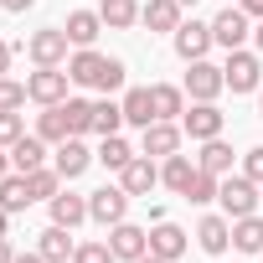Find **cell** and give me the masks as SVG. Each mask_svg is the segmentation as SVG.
Wrapping results in <instances>:
<instances>
[{
    "mask_svg": "<svg viewBox=\"0 0 263 263\" xmlns=\"http://www.w3.org/2000/svg\"><path fill=\"white\" fill-rule=\"evenodd\" d=\"M124 62L119 57H103V52H93V47H78L72 57H67V78L78 83V88H98V93H119L124 88Z\"/></svg>",
    "mask_w": 263,
    "mask_h": 263,
    "instance_id": "6da1fadb",
    "label": "cell"
},
{
    "mask_svg": "<svg viewBox=\"0 0 263 263\" xmlns=\"http://www.w3.org/2000/svg\"><path fill=\"white\" fill-rule=\"evenodd\" d=\"M222 78H227V88H232V93H258V83H263V57L237 47V52H227Z\"/></svg>",
    "mask_w": 263,
    "mask_h": 263,
    "instance_id": "7a4b0ae2",
    "label": "cell"
},
{
    "mask_svg": "<svg viewBox=\"0 0 263 263\" xmlns=\"http://www.w3.org/2000/svg\"><path fill=\"white\" fill-rule=\"evenodd\" d=\"M181 88H186V98H191V103H217V93L227 88V78H222V67H217V62H206V57H201V62H186V83H181Z\"/></svg>",
    "mask_w": 263,
    "mask_h": 263,
    "instance_id": "3957f363",
    "label": "cell"
},
{
    "mask_svg": "<svg viewBox=\"0 0 263 263\" xmlns=\"http://www.w3.org/2000/svg\"><path fill=\"white\" fill-rule=\"evenodd\" d=\"M217 201H222V217H253L258 212V181H248V176H222V191H217Z\"/></svg>",
    "mask_w": 263,
    "mask_h": 263,
    "instance_id": "277c9868",
    "label": "cell"
},
{
    "mask_svg": "<svg viewBox=\"0 0 263 263\" xmlns=\"http://www.w3.org/2000/svg\"><path fill=\"white\" fill-rule=\"evenodd\" d=\"M124 217H129V191H124V186H98V191H88V222L114 227V222H124Z\"/></svg>",
    "mask_w": 263,
    "mask_h": 263,
    "instance_id": "5b68a950",
    "label": "cell"
},
{
    "mask_svg": "<svg viewBox=\"0 0 263 263\" xmlns=\"http://www.w3.org/2000/svg\"><path fill=\"white\" fill-rule=\"evenodd\" d=\"M181 140H186V129H181L176 119H155L150 129H140V155L165 160V155H176V150H181Z\"/></svg>",
    "mask_w": 263,
    "mask_h": 263,
    "instance_id": "8992f818",
    "label": "cell"
},
{
    "mask_svg": "<svg viewBox=\"0 0 263 263\" xmlns=\"http://www.w3.org/2000/svg\"><path fill=\"white\" fill-rule=\"evenodd\" d=\"M248 21H253V16H248L242 6H227V11L212 21V42H217L222 52H237V47L253 36V26H248Z\"/></svg>",
    "mask_w": 263,
    "mask_h": 263,
    "instance_id": "52a82bcc",
    "label": "cell"
},
{
    "mask_svg": "<svg viewBox=\"0 0 263 263\" xmlns=\"http://www.w3.org/2000/svg\"><path fill=\"white\" fill-rule=\"evenodd\" d=\"M171 36H176V57H181V62H201V57L217 47V42H212V21H181Z\"/></svg>",
    "mask_w": 263,
    "mask_h": 263,
    "instance_id": "ba28073f",
    "label": "cell"
},
{
    "mask_svg": "<svg viewBox=\"0 0 263 263\" xmlns=\"http://www.w3.org/2000/svg\"><path fill=\"white\" fill-rule=\"evenodd\" d=\"M67 31L62 26H47V31H31V42H26V52H31V62L36 67H62L67 62Z\"/></svg>",
    "mask_w": 263,
    "mask_h": 263,
    "instance_id": "9c48e42d",
    "label": "cell"
},
{
    "mask_svg": "<svg viewBox=\"0 0 263 263\" xmlns=\"http://www.w3.org/2000/svg\"><path fill=\"white\" fill-rule=\"evenodd\" d=\"M67 72L62 67H36L31 78H26V93H31V103H42V108H52V103H67Z\"/></svg>",
    "mask_w": 263,
    "mask_h": 263,
    "instance_id": "30bf717a",
    "label": "cell"
},
{
    "mask_svg": "<svg viewBox=\"0 0 263 263\" xmlns=\"http://www.w3.org/2000/svg\"><path fill=\"white\" fill-rule=\"evenodd\" d=\"M93 160H98V155L83 145V135H72V140H62V145L52 150V165H57V176H62V181H78Z\"/></svg>",
    "mask_w": 263,
    "mask_h": 263,
    "instance_id": "8fae6325",
    "label": "cell"
},
{
    "mask_svg": "<svg viewBox=\"0 0 263 263\" xmlns=\"http://www.w3.org/2000/svg\"><path fill=\"white\" fill-rule=\"evenodd\" d=\"M108 248H114V258L135 263V258H145V253H150V232H145V227H135V222H114V227H108Z\"/></svg>",
    "mask_w": 263,
    "mask_h": 263,
    "instance_id": "7c38bea8",
    "label": "cell"
},
{
    "mask_svg": "<svg viewBox=\"0 0 263 263\" xmlns=\"http://www.w3.org/2000/svg\"><path fill=\"white\" fill-rule=\"evenodd\" d=\"M222 124H227V114H222L217 103H191V108L181 114V129H186L191 140H217Z\"/></svg>",
    "mask_w": 263,
    "mask_h": 263,
    "instance_id": "4fadbf2b",
    "label": "cell"
},
{
    "mask_svg": "<svg viewBox=\"0 0 263 263\" xmlns=\"http://www.w3.org/2000/svg\"><path fill=\"white\" fill-rule=\"evenodd\" d=\"M119 186H124L129 196H150V191L160 186V165H155L150 155H135V160L119 171Z\"/></svg>",
    "mask_w": 263,
    "mask_h": 263,
    "instance_id": "5bb4252c",
    "label": "cell"
},
{
    "mask_svg": "<svg viewBox=\"0 0 263 263\" xmlns=\"http://www.w3.org/2000/svg\"><path fill=\"white\" fill-rule=\"evenodd\" d=\"M186 248H191V232H181L176 222H165V217H160V222L150 227V253H155V258L176 263V258H181Z\"/></svg>",
    "mask_w": 263,
    "mask_h": 263,
    "instance_id": "9a60e30c",
    "label": "cell"
},
{
    "mask_svg": "<svg viewBox=\"0 0 263 263\" xmlns=\"http://www.w3.org/2000/svg\"><path fill=\"white\" fill-rule=\"evenodd\" d=\"M196 242H201L212 258H222V253L232 248V217H222V212L201 217V227H196Z\"/></svg>",
    "mask_w": 263,
    "mask_h": 263,
    "instance_id": "2e32d148",
    "label": "cell"
},
{
    "mask_svg": "<svg viewBox=\"0 0 263 263\" xmlns=\"http://www.w3.org/2000/svg\"><path fill=\"white\" fill-rule=\"evenodd\" d=\"M36 253L47 258V263H72V253H78V242H72V227H47L42 237H36Z\"/></svg>",
    "mask_w": 263,
    "mask_h": 263,
    "instance_id": "e0dca14e",
    "label": "cell"
},
{
    "mask_svg": "<svg viewBox=\"0 0 263 263\" xmlns=\"http://www.w3.org/2000/svg\"><path fill=\"white\" fill-rule=\"evenodd\" d=\"M191 176H196V160H191V155H181V150H176V155H165V160H160V186H171L176 196H186Z\"/></svg>",
    "mask_w": 263,
    "mask_h": 263,
    "instance_id": "ac0fdd59",
    "label": "cell"
},
{
    "mask_svg": "<svg viewBox=\"0 0 263 263\" xmlns=\"http://www.w3.org/2000/svg\"><path fill=\"white\" fill-rule=\"evenodd\" d=\"M47 206H52V222H57V227H83V222H88V196L57 191V196H52Z\"/></svg>",
    "mask_w": 263,
    "mask_h": 263,
    "instance_id": "d6986e66",
    "label": "cell"
},
{
    "mask_svg": "<svg viewBox=\"0 0 263 263\" xmlns=\"http://www.w3.org/2000/svg\"><path fill=\"white\" fill-rule=\"evenodd\" d=\"M62 31H67V42H72V47H93V42H98V31H103V16H98V11H72Z\"/></svg>",
    "mask_w": 263,
    "mask_h": 263,
    "instance_id": "ffe728a7",
    "label": "cell"
},
{
    "mask_svg": "<svg viewBox=\"0 0 263 263\" xmlns=\"http://www.w3.org/2000/svg\"><path fill=\"white\" fill-rule=\"evenodd\" d=\"M11 165L26 176V171H36V165H47V140L42 135H21L16 145H11Z\"/></svg>",
    "mask_w": 263,
    "mask_h": 263,
    "instance_id": "44dd1931",
    "label": "cell"
},
{
    "mask_svg": "<svg viewBox=\"0 0 263 263\" xmlns=\"http://www.w3.org/2000/svg\"><path fill=\"white\" fill-rule=\"evenodd\" d=\"M124 124H135V129H150V124H155V98H150V88H129V93H124Z\"/></svg>",
    "mask_w": 263,
    "mask_h": 263,
    "instance_id": "7402d4cb",
    "label": "cell"
},
{
    "mask_svg": "<svg viewBox=\"0 0 263 263\" xmlns=\"http://www.w3.org/2000/svg\"><path fill=\"white\" fill-rule=\"evenodd\" d=\"M140 21L150 31H176L181 26V0H150V6H140Z\"/></svg>",
    "mask_w": 263,
    "mask_h": 263,
    "instance_id": "603a6c76",
    "label": "cell"
},
{
    "mask_svg": "<svg viewBox=\"0 0 263 263\" xmlns=\"http://www.w3.org/2000/svg\"><path fill=\"white\" fill-rule=\"evenodd\" d=\"M31 201H36V196H31V181H26L21 171H11L6 181H0V206H6L11 217H16V212H26Z\"/></svg>",
    "mask_w": 263,
    "mask_h": 263,
    "instance_id": "cb8c5ba5",
    "label": "cell"
},
{
    "mask_svg": "<svg viewBox=\"0 0 263 263\" xmlns=\"http://www.w3.org/2000/svg\"><path fill=\"white\" fill-rule=\"evenodd\" d=\"M98 16L108 31H129L140 21V0H98Z\"/></svg>",
    "mask_w": 263,
    "mask_h": 263,
    "instance_id": "d4e9b609",
    "label": "cell"
},
{
    "mask_svg": "<svg viewBox=\"0 0 263 263\" xmlns=\"http://www.w3.org/2000/svg\"><path fill=\"white\" fill-rule=\"evenodd\" d=\"M36 135H42L47 145L72 140V129H67V108H62V103H52V108H42V114H36Z\"/></svg>",
    "mask_w": 263,
    "mask_h": 263,
    "instance_id": "484cf974",
    "label": "cell"
},
{
    "mask_svg": "<svg viewBox=\"0 0 263 263\" xmlns=\"http://www.w3.org/2000/svg\"><path fill=\"white\" fill-rule=\"evenodd\" d=\"M150 98H155V119H181L186 114V88H176V83H155Z\"/></svg>",
    "mask_w": 263,
    "mask_h": 263,
    "instance_id": "4316f807",
    "label": "cell"
},
{
    "mask_svg": "<svg viewBox=\"0 0 263 263\" xmlns=\"http://www.w3.org/2000/svg\"><path fill=\"white\" fill-rule=\"evenodd\" d=\"M196 165H201V171H212V176H227V171H232V145H227L222 135H217V140H201Z\"/></svg>",
    "mask_w": 263,
    "mask_h": 263,
    "instance_id": "83f0119b",
    "label": "cell"
},
{
    "mask_svg": "<svg viewBox=\"0 0 263 263\" xmlns=\"http://www.w3.org/2000/svg\"><path fill=\"white\" fill-rule=\"evenodd\" d=\"M232 248L237 253H263V217H237L232 222Z\"/></svg>",
    "mask_w": 263,
    "mask_h": 263,
    "instance_id": "f1b7e54d",
    "label": "cell"
},
{
    "mask_svg": "<svg viewBox=\"0 0 263 263\" xmlns=\"http://www.w3.org/2000/svg\"><path fill=\"white\" fill-rule=\"evenodd\" d=\"M119 129H124V103L98 98L93 103V135H119Z\"/></svg>",
    "mask_w": 263,
    "mask_h": 263,
    "instance_id": "f546056e",
    "label": "cell"
},
{
    "mask_svg": "<svg viewBox=\"0 0 263 263\" xmlns=\"http://www.w3.org/2000/svg\"><path fill=\"white\" fill-rule=\"evenodd\" d=\"M129 160H135L129 140H124V135H103V145H98V165H108V171H124Z\"/></svg>",
    "mask_w": 263,
    "mask_h": 263,
    "instance_id": "4dcf8cb0",
    "label": "cell"
},
{
    "mask_svg": "<svg viewBox=\"0 0 263 263\" xmlns=\"http://www.w3.org/2000/svg\"><path fill=\"white\" fill-rule=\"evenodd\" d=\"M217 191H222V176H212V171L196 165V176H191V186H186V201H191V206H206V201H217Z\"/></svg>",
    "mask_w": 263,
    "mask_h": 263,
    "instance_id": "1f68e13d",
    "label": "cell"
},
{
    "mask_svg": "<svg viewBox=\"0 0 263 263\" xmlns=\"http://www.w3.org/2000/svg\"><path fill=\"white\" fill-rule=\"evenodd\" d=\"M26 181H31V196H36V201H52V196L62 191L57 165H36V171H26Z\"/></svg>",
    "mask_w": 263,
    "mask_h": 263,
    "instance_id": "d6a6232c",
    "label": "cell"
},
{
    "mask_svg": "<svg viewBox=\"0 0 263 263\" xmlns=\"http://www.w3.org/2000/svg\"><path fill=\"white\" fill-rule=\"evenodd\" d=\"M62 108H67V129L72 135H93V103L88 98H67Z\"/></svg>",
    "mask_w": 263,
    "mask_h": 263,
    "instance_id": "836d02e7",
    "label": "cell"
},
{
    "mask_svg": "<svg viewBox=\"0 0 263 263\" xmlns=\"http://www.w3.org/2000/svg\"><path fill=\"white\" fill-rule=\"evenodd\" d=\"M26 98H31V93H26V83H16V78H0V114H16Z\"/></svg>",
    "mask_w": 263,
    "mask_h": 263,
    "instance_id": "e575fe53",
    "label": "cell"
},
{
    "mask_svg": "<svg viewBox=\"0 0 263 263\" xmlns=\"http://www.w3.org/2000/svg\"><path fill=\"white\" fill-rule=\"evenodd\" d=\"M72 263H114V248L108 242H78Z\"/></svg>",
    "mask_w": 263,
    "mask_h": 263,
    "instance_id": "d590c367",
    "label": "cell"
},
{
    "mask_svg": "<svg viewBox=\"0 0 263 263\" xmlns=\"http://www.w3.org/2000/svg\"><path fill=\"white\" fill-rule=\"evenodd\" d=\"M26 135V124H21V114H0V150H11L16 140Z\"/></svg>",
    "mask_w": 263,
    "mask_h": 263,
    "instance_id": "8d00e7d4",
    "label": "cell"
},
{
    "mask_svg": "<svg viewBox=\"0 0 263 263\" xmlns=\"http://www.w3.org/2000/svg\"><path fill=\"white\" fill-rule=\"evenodd\" d=\"M242 176H248V181H258V186H263V145H253V150H248V155H242Z\"/></svg>",
    "mask_w": 263,
    "mask_h": 263,
    "instance_id": "74e56055",
    "label": "cell"
},
{
    "mask_svg": "<svg viewBox=\"0 0 263 263\" xmlns=\"http://www.w3.org/2000/svg\"><path fill=\"white\" fill-rule=\"evenodd\" d=\"M11 57H16V47H11V42H0V78H6V67H11Z\"/></svg>",
    "mask_w": 263,
    "mask_h": 263,
    "instance_id": "f35d334b",
    "label": "cell"
},
{
    "mask_svg": "<svg viewBox=\"0 0 263 263\" xmlns=\"http://www.w3.org/2000/svg\"><path fill=\"white\" fill-rule=\"evenodd\" d=\"M0 6H6V11H16V16H21V11H31V6H36V0H0Z\"/></svg>",
    "mask_w": 263,
    "mask_h": 263,
    "instance_id": "ab89813d",
    "label": "cell"
},
{
    "mask_svg": "<svg viewBox=\"0 0 263 263\" xmlns=\"http://www.w3.org/2000/svg\"><path fill=\"white\" fill-rule=\"evenodd\" d=\"M0 263H16V248H11V237H0Z\"/></svg>",
    "mask_w": 263,
    "mask_h": 263,
    "instance_id": "60d3db41",
    "label": "cell"
},
{
    "mask_svg": "<svg viewBox=\"0 0 263 263\" xmlns=\"http://www.w3.org/2000/svg\"><path fill=\"white\" fill-rule=\"evenodd\" d=\"M242 11H248L253 21H263V0H242Z\"/></svg>",
    "mask_w": 263,
    "mask_h": 263,
    "instance_id": "b9f144b4",
    "label": "cell"
},
{
    "mask_svg": "<svg viewBox=\"0 0 263 263\" xmlns=\"http://www.w3.org/2000/svg\"><path fill=\"white\" fill-rule=\"evenodd\" d=\"M11 171H16V165H11V150H0V181H6Z\"/></svg>",
    "mask_w": 263,
    "mask_h": 263,
    "instance_id": "7bdbcfd3",
    "label": "cell"
},
{
    "mask_svg": "<svg viewBox=\"0 0 263 263\" xmlns=\"http://www.w3.org/2000/svg\"><path fill=\"white\" fill-rule=\"evenodd\" d=\"M16 263H47L42 253H16Z\"/></svg>",
    "mask_w": 263,
    "mask_h": 263,
    "instance_id": "ee69618b",
    "label": "cell"
},
{
    "mask_svg": "<svg viewBox=\"0 0 263 263\" xmlns=\"http://www.w3.org/2000/svg\"><path fill=\"white\" fill-rule=\"evenodd\" d=\"M6 232H11V212H6V206H0V237H6Z\"/></svg>",
    "mask_w": 263,
    "mask_h": 263,
    "instance_id": "f6af8a7d",
    "label": "cell"
},
{
    "mask_svg": "<svg viewBox=\"0 0 263 263\" xmlns=\"http://www.w3.org/2000/svg\"><path fill=\"white\" fill-rule=\"evenodd\" d=\"M253 42H258V57H263V21L253 26Z\"/></svg>",
    "mask_w": 263,
    "mask_h": 263,
    "instance_id": "bcb514c9",
    "label": "cell"
},
{
    "mask_svg": "<svg viewBox=\"0 0 263 263\" xmlns=\"http://www.w3.org/2000/svg\"><path fill=\"white\" fill-rule=\"evenodd\" d=\"M135 263H165V258H155V253H145V258H135Z\"/></svg>",
    "mask_w": 263,
    "mask_h": 263,
    "instance_id": "7dc6e473",
    "label": "cell"
},
{
    "mask_svg": "<svg viewBox=\"0 0 263 263\" xmlns=\"http://www.w3.org/2000/svg\"><path fill=\"white\" fill-rule=\"evenodd\" d=\"M258 119H263V88H258Z\"/></svg>",
    "mask_w": 263,
    "mask_h": 263,
    "instance_id": "c3c4849f",
    "label": "cell"
},
{
    "mask_svg": "<svg viewBox=\"0 0 263 263\" xmlns=\"http://www.w3.org/2000/svg\"><path fill=\"white\" fill-rule=\"evenodd\" d=\"M181 6H196V0H181Z\"/></svg>",
    "mask_w": 263,
    "mask_h": 263,
    "instance_id": "681fc988",
    "label": "cell"
},
{
    "mask_svg": "<svg viewBox=\"0 0 263 263\" xmlns=\"http://www.w3.org/2000/svg\"><path fill=\"white\" fill-rule=\"evenodd\" d=\"M258 258H263V253H258Z\"/></svg>",
    "mask_w": 263,
    "mask_h": 263,
    "instance_id": "f907efd6",
    "label": "cell"
}]
</instances>
